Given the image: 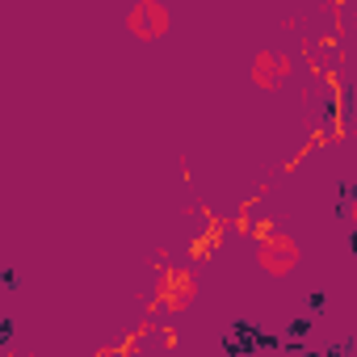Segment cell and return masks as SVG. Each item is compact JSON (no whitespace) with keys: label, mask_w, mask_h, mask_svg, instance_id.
<instances>
[{"label":"cell","mask_w":357,"mask_h":357,"mask_svg":"<svg viewBox=\"0 0 357 357\" xmlns=\"http://www.w3.org/2000/svg\"><path fill=\"white\" fill-rule=\"evenodd\" d=\"M257 261H261V269L265 273H290L294 265H298V244L294 240H286V236H273V240H265L261 244V252H257Z\"/></svg>","instance_id":"cell-2"},{"label":"cell","mask_w":357,"mask_h":357,"mask_svg":"<svg viewBox=\"0 0 357 357\" xmlns=\"http://www.w3.org/2000/svg\"><path fill=\"white\" fill-rule=\"evenodd\" d=\"M126 30L135 38H143V43L160 38V34H168V9L160 5V0H139V5L126 13Z\"/></svg>","instance_id":"cell-1"},{"label":"cell","mask_w":357,"mask_h":357,"mask_svg":"<svg viewBox=\"0 0 357 357\" xmlns=\"http://www.w3.org/2000/svg\"><path fill=\"white\" fill-rule=\"evenodd\" d=\"M286 76H290V59H286V55H278V51L257 55V63H252V80H257L261 89H282Z\"/></svg>","instance_id":"cell-3"}]
</instances>
